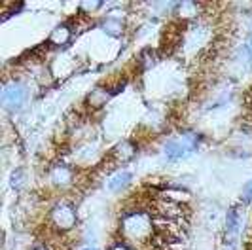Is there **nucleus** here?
I'll return each instance as SVG.
<instances>
[{"mask_svg": "<svg viewBox=\"0 0 252 250\" xmlns=\"http://www.w3.org/2000/svg\"><path fill=\"white\" fill-rule=\"evenodd\" d=\"M120 235L126 245H148L156 237V222L154 216L146 211H131L120 220Z\"/></svg>", "mask_w": 252, "mask_h": 250, "instance_id": "nucleus-1", "label": "nucleus"}, {"mask_svg": "<svg viewBox=\"0 0 252 250\" xmlns=\"http://www.w3.org/2000/svg\"><path fill=\"white\" fill-rule=\"evenodd\" d=\"M48 222L55 233H68L78 224V211L70 201H57L48 213Z\"/></svg>", "mask_w": 252, "mask_h": 250, "instance_id": "nucleus-2", "label": "nucleus"}, {"mask_svg": "<svg viewBox=\"0 0 252 250\" xmlns=\"http://www.w3.org/2000/svg\"><path fill=\"white\" fill-rule=\"evenodd\" d=\"M199 140L201 137L193 131H182L178 137L169 138L163 144V154L169 161H178L191 156L193 152H197L199 148Z\"/></svg>", "mask_w": 252, "mask_h": 250, "instance_id": "nucleus-3", "label": "nucleus"}, {"mask_svg": "<svg viewBox=\"0 0 252 250\" xmlns=\"http://www.w3.org/2000/svg\"><path fill=\"white\" fill-rule=\"evenodd\" d=\"M27 97H29V91L21 82H4V88L0 93V100H2V106L8 110V112H17L25 106Z\"/></svg>", "mask_w": 252, "mask_h": 250, "instance_id": "nucleus-4", "label": "nucleus"}, {"mask_svg": "<svg viewBox=\"0 0 252 250\" xmlns=\"http://www.w3.org/2000/svg\"><path fill=\"white\" fill-rule=\"evenodd\" d=\"M50 182H51V186L59 188V189L68 188L74 182V169L68 167V165H64V163L53 165L50 171Z\"/></svg>", "mask_w": 252, "mask_h": 250, "instance_id": "nucleus-5", "label": "nucleus"}, {"mask_svg": "<svg viewBox=\"0 0 252 250\" xmlns=\"http://www.w3.org/2000/svg\"><path fill=\"white\" fill-rule=\"evenodd\" d=\"M241 211L237 207H231L227 211L226 216V243H227V250H233L235 247V239L239 235V227H241Z\"/></svg>", "mask_w": 252, "mask_h": 250, "instance_id": "nucleus-6", "label": "nucleus"}, {"mask_svg": "<svg viewBox=\"0 0 252 250\" xmlns=\"http://www.w3.org/2000/svg\"><path fill=\"white\" fill-rule=\"evenodd\" d=\"M137 152H139V148H137L135 142H131V140H122V142H118L112 148L110 157H112L116 163H129L135 159Z\"/></svg>", "mask_w": 252, "mask_h": 250, "instance_id": "nucleus-7", "label": "nucleus"}, {"mask_svg": "<svg viewBox=\"0 0 252 250\" xmlns=\"http://www.w3.org/2000/svg\"><path fill=\"white\" fill-rule=\"evenodd\" d=\"M131 182H133V173L127 171V169H118V171H114L112 175L108 176L106 188H108V191H112V193H122L124 189L129 188Z\"/></svg>", "mask_w": 252, "mask_h": 250, "instance_id": "nucleus-8", "label": "nucleus"}, {"mask_svg": "<svg viewBox=\"0 0 252 250\" xmlns=\"http://www.w3.org/2000/svg\"><path fill=\"white\" fill-rule=\"evenodd\" d=\"M74 36L72 29L68 23H61V25L53 27V31L48 36V46H53V48H64L70 44V40Z\"/></svg>", "mask_w": 252, "mask_h": 250, "instance_id": "nucleus-9", "label": "nucleus"}, {"mask_svg": "<svg viewBox=\"0 0 252 250\" xmlns=\"http://www.w3.org/2000/svg\"><path fill=\"white\" fill-rule=\"evenodd\" d=\"M114 95H116V91H112L110 88L99 86V88H95L86 97V104H88L91 110H99L102 106H106V102L112 99Z\"/></svg>", "mask_w": 252, "mask_h": 250, "instance_id": "nucleus-10", "label": "nucleus"}, {"mask_svg": "<svg viewBox=\"0 0 252 250\" xmlns=\"http://www.w3.org/2000/svg\"><path fill=\"white\" fill-rule=\"evenodd\" d=\"M99 27H101V31L104 34H108L112 38H120L126 31V23L120 17H114V15H106L99 23Z\"/></svg>", "mask_w": 252, "mask_h": 250, "instance_id": "nucleus-11", "label": "nucleus"}, {"mask_svg": "<svg viewBox=\"0 0 252 250\" xmlns=\"http://www.w3.org/2000/svg\"><path fill=\"white\" fill-rule=\"evenodd\" d=\"M159 197H163L167 201H173V203H180V205H186L189 201V193L188 191H184V189H163L161 193H159Z\"/></svg>", "mask_w": 252, "mask_h": 250, "instance_id": "nucleus-12", "label": "nucleus"}, {"mask_svg": "<svg viewBox=\"0 0 252 250\" xmlns=\"http://www.w3.org/2000/svg\"><path fill=\"white\" fill-rule=\"evenodd\" d=\"M175 10H177V13L182 19H191V17L197 15L199 4H195V2H180V4H177Z\"/></svg>", "mask_w": 252, "mask_h": 250, "instance_id": "nucleus-13", "label": "nucleus"}, {"mask_svg": "<svg viewBox=\"0 0 252 250\" xmlns=\"http://www.w3.org/2000/svg\"><path fill=\"white\" fill-rule=\"evenodd\" d=\"M10 184H12L13 189L21 191V189L27 186V171L25 169H15V171H12V175H10Z\"/></svg>", "mask_w": 252, "mask_h": 250, "instance_id": "nucleus-14", "label": "nucleus"}, {"mask_svg": "<svg viewBox=\"0 0 252 250\" xmlns=\"http://www.w3.org/2000/svg\"><path fill=\"white\" fill-rule=\"evenodd\" d=\"M104 6V2H99V0H93V2H82L80 4V12L89 15V13H95L97 10H101Z\"/></svg>", "mask_w": 252, "mask_h": 250, "instance_id": "nucleus-15", "label": "nucleus"}, {"mask_svg": "<svg viewBox=\"0 0 252 250\" xmlns=\"http://www.w3.org/2000/svg\"><path fill=\"white\" fill-rule=\"evenodd\" d=\"M241 201H243V205H251L252 203V178L241 189Z\"/></svg>", "mask_w": 252, "mask_h": 250, "instance_id": "nucleus-16", "label": "nucleus"}, {"mask_svg": "<svg viewBox=\"0 0 252 250\" xmlns=\"http://www.w3.org/2000/svg\"><path fill=\"white\" fill-rule=\"evenodd\" d=\"M110 250H137L135 247H131V245H126V243H116L110 247Z\"/></svg>", "mask_w": 252, "mask_h": 250, "instance_id": "nucleus-17", "label": "nucleus"}, {"mask_svg": "<svg viewBox=\"0 0 252 250\" xmlns=\"http://www.w3.org/2000/svg\"><path fill=\"white\" fill-rule=\"evenodd\" d=\"M32 250H51L50 247H46V245H40V247H34Z\"/></svg>", "mask_w": 252, "mask_h": 250, "instance_id": "nucleus-18", "label": "nucleus"}, {"mask_svg": "<svg viewBox=\"0 0 252 250\" xmlns=\"http://www.w3.org/2000/svg\"><path fill=\"white\" fill-rule=\"evenodd\" d=\"M82 250H99V249H95V247H86V249H82Z\"/></svg>", "mask_w": 252, "mask_h": 250, "instance_id": "nucleus-19", "label": "nucleus"}]
</instances>
